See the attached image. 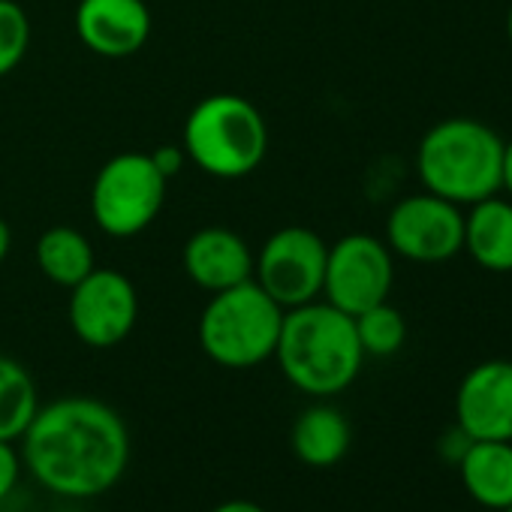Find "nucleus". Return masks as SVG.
Here are the masks:
<instances>
[{"instance_id": "obj_1", "label": "nucleus", "mask_w": 512, "mask_h": 512, "mask_svg": "<svg viewBox=\"0 0 512 512\" xmlns=\"http://www.w3.org/2000/svg\"><path fill=\"white\" fill-rule=\"evenodd\" d=\"M22 461L46 491L91 500L127 473L130 431L106 401L67 395L37 410L22 434Z\"/></svg>"}, {"instance_id": "obj_2", "label": "nucleus", "mask_w": 512, "mask_h": 512, "mask_svg": "<svg viewBox=\"0 0 512 512\" xmlns=\"http://www.w3.org/2000/svg\"><path fill=\"white\" fill-rule=\"evenodd\" d=\"M275 359L290 386L311 398H335L362 371L365 350L350 314L326 299L284 311Z\"/></svg>"}, {"instance_id": "obj_3", "label": "nucleus", "mask_w": 512, "mask_h": 512, "mask_svg": "<svg viewBox=\"0 0 512 512\" xmlns=\"http://www.w3.org/2000/svg\"><path fill=\"white\" fill-rule=\"evenodd\" d=\"M416 172L428 193L473 205L500 193L503 139L476 118L437 121L416 148Z\"/></svg>"}, {"instance_id": "obj_4", "label": "nucleus", "mask_w": 512, "mask_h": 512, "mask_svg": "<svg viewBox=\"0 0 512 512\" xmlns=\"http://www.w3.org/2000/svg\"><path fill=\"white\" fill-rule=\"evenodd\" d=\"M181 148L205 175L235 181L266 160L269 124L250 100L238 94H211L190 109L181 130Z\"/></svg>"}, {"instance_id": "obj_5", "label": "nucleus", "mask_w": 512, "mask_h": 512, "mask_svg": "<svg viewBox=\"0 0 512 512\" xmlns=\"http://www.w3.org/2000/svg\"><path fill=\"white\" fill-rule=\"evenodd\" d=\"M281 323L284 308L250 278L238 287L211 293L196 332L202 353L214 365L247 371L275 359Z\"/></svg>"}, {"instance_id": "obj_6", "label": "nucleus", "mask_w": 512, "mask_h": 512, "mask_svg": "<svg viewBox=\"0 0 512 512\" xmlns=\"http://www.w3.org/2000/svg\"><path fill=\"white\" fill-rule=\"evenodd\" d=\"M166 178L148 154L124 151L112 157L94 178L91 217L112 238H133L145 232L166 199Z\"/></svg>"}, {"instance_id": "obj_7", "label": "nucleus", "mask_w": 512, "mask_h": 512, "mask_svg": "<svg viewBox=\"0 0 512 512\" xmlns=\"http://www.w3.org/2000/svg\"><path fill=\"white\" fill-rule=\"evenodd\" d=\"M329 244L308 226H284L253 253V281L284 311L323 296Z\"/></svg>"}, {"instance_id": "obj_8", "label": "nucleus", "mask_w": 512, "mask_h": 512, "mask_svg": "<svg viewBox=\"0 0 512 512\" xmlns=\"http://www.w3.org/2000/svg\"><path fill=\"white\" fill-rule=\"evenodd\" d=\"M395 263L386 241L368 232L338 238L326 256L323 299L338 311L356 317L380 302H389Z\"/></svg>"}, {"instance_id": "obj_9", "label": "nucleus", "mask_w": 512, "mask_h": 512, "mask_svg": "<svg viewBox=\"0 0 512 512\" xmlns=\"http://www.w3.org/2000/svg\"><path fill=\"white\" fill-rule=\"evenodd\" d=\"M386 244L410 263H446L464 250V211L428 190L404 196L389 211Z\"/></svg>"}, {"instance_id": "obj_10", "label": "nucleus", "mask_w": 512, "mask_h": 512, "mask_svg": "<svg viewBox=\"0 0 512 512\" xmlns=\"http://www.w3.org/2000/svg\"><path fill=\"white\" fill-rule=\"evenodd\" d=\"M70 329L85 347L112 350L124 344L139 320V296L127 275L94 269L70 290Z\"/></svg>"}, {"instance_id": "obj_11", "label": "nucleus", "mask_w": 512, "mask_h": 512, "mask_svg": "<svg viewBox=\"0 0 512 512\" xmlns=\"http://www.w3.org/2000/svg\"><path fill=\"white\" fill-rule=\"evenodd\" d=\"M455 425L470 440H512V362L473 365L455 392Z\"/></svg>"}, {"instance_id": "obj_12", "label": "nucleus", "mask_w": 512, "mask_h": 512, "mask_svg": "<svg viewBox=\"0 0 512 512\" xmlns=\"http://www.w3.org/2000/svg\"><path fill=\"white\" fill-rule=\"evenodd\" d=\"M73 22L82 46L109 61L142 52L151 37V10L145 0H79Z\"/></svg>"}, {"instance_id": "obj_13", "label": "nucleus", "mask_w": 512, "mask_h": 512, "mask_svg": "<svg viewBox=\"0 0 512 512\" xmlns=\"http://www.w3.org/2000/svg\"><path fill=\"white\" fill-rule=\"evenodd\" d=\"M181 266L196 287L220 293L253 278V250L238 232L223 226H205L184 241Z\"/></svg>"}, {"instance_id": "obj_14", "label": "nucleus", "mask_w": 512, "mask_h": 512, "mask_svg": "<svg viewBox=\"0 0 512 512\" xmlns=\"http://www.w3.org/2000/svg\"><path fill=\"white\" fill-rule=\"evenodd\" d=\"M464 250L485 272H512V199L494 193L470 205L464 214Z\"/></svg>"}, {"instance_id": "obj_15", "label": "nucleus", "mask_w": 512, "mask_h": 512, "mask_svg": "<svg viewBox=\"0 0 512 512\" xmlns=\"http://www.w3.org/2000/svg\"><path fill=\"white\" fill-rule=\"evenodd\" d=\"M467 497L485 509L512 503V440H473L458 461Z\"/></svg>"}, {"instance_id": "obj_16", "label": "nucleus", "mask_w": 512, "mask_h": 512, "mask_svg": "<svg viewBox=\"0 0 512 512\" xmlns=\"http://www.w3.org/2000/svg\"><path fill=\"white\" fill-rule=\"evenodd\" d=\"M353 443L350 419L332 407V404H311L305 407L293 428H290V446L293 455L308 467H332L338 464Z\"/></svg>"}, {"instance_id": "obj_17", "label": "nucleus", "mask_w": 512, "mask_h": 512, "mask_svg": "<svg viewBox=\"0 0 512 512\" xmlns=\"http://www.w3.org/2000/svg\"><path fill=\"white\" fill-rule=\"evenodd\" d=\"M37 269L46 281L73 290L97 269L94 244L73 226H52L37 241Z\"/></svg>"}, {"instance_id": "obj_18", "label": "nucleus", "mask_w": 512, "mask_h": 512, "mask_svg": "<svg viewBox=\"0 0 512 512\" xmlns=\"http://www.w3.org/2000/svg\"><path fill=\"white\" fill-rule=\"evenodd\" d=\"M37 410L40 395L28 368L10 356H0V440H22Z\"/></svg>"}, {"instance_id": "obj_19", "label": "nucleus", "mask_w": 512, "mask_h": 512, "mask_svg": "<svg viewBox=\"0 0 512 512\" xmlns=\"http://www.w3.org/2000/svg\"><path fill=\"white\" fill-rule=\"evenodd\" d=\"M353 323H356V335H359L365 356H380V359L395 356L407 341V323H404L401 311L392 308L389 302H380V305L356 314Z\"/></svg>"}, {"instance_id": "obj_20", "label": "nucleus", "mask_w": 512, "mask_h": 512, "mask_svg": "<svg viewBox=\"0 0 512 512\" xmlns=\"http://www.w3.org/2000/svg\"><path fill=\"white\" fill-rule=\"evenodd\" d=\"M31 19L16 0H0V79L10 76L28 55Z\"/></svg>"}, {"instance_id": "obj_21", "label": "nucleus", "mask_w": 512, "mask_h": 512, "mask_svg": "<svg viewBox=\"0 0 512 512\" xmlns=\"http://www.w3.org/2000/svg\"><path fill=\"white\" fill-rule=\"evenodd\" d=\"M22 467H25V461H22V452L16 449V443L0 440V500H7L16 491Z\"/></svg>"}, {"instance_id": "obj_22", "label": "nucleus", "mask_w": 512, "mask_h": 512, "mask_svg": "<svg viewBox=\"0 0 512 512\" xmlns=\"http://www.w3.org/2000/svg\"><path fill=\"white\" fill-rule=\"evenodd\" d=\"M148 157H151V163L157 166V172H160L166 181L175 178V175L184 169V163H187V154H184L181 145H160V148H154Z\"/></svg>"}, {"instance_id": "obj_23", "label": "nucleus", "mask_w": 512, "mask_h": 512, "mask_svg": "<svg viewBox=\"0 0 512 512\" xmlns=\"http://www.w3.org/2000/svg\"><path fill=\"white\" fill-rule=\"evenodd\" d=\"M473 440L455 425L452 431H446L443 437H440V443H437V449H440V458L443 461H452V464H458L461 461V455L467 452V446H470Z\"/></svg>"}, {"instance_id": "obj_24", "label": "nucleus", "mask_w": 512, "mask_h": 512, "mask_svg": "<svg viewBox=\"0 0 512 512\" xmlns=\"http://www.w3.org/2000/svg\"><path fill=\"white\" fill-rule=\"evenodd\" d=\"M211 512H269L266 506H260V503H253V500H241V497H235V500H223L220 506H214Z\"/></svg>"}, {"instance_id": "obj_25", "label": "nucleus", "mask_w": 512, "mask_h": 512, "mask_svg": "<svg viewBox=\"0 0 512 512\" xmlns=\"http://www.w3.org/2000/svg\"><path fill=\"white\" fill-rule=\"evenodd\" d=\"M500 190H506L509 199H512V139L503 142V178H500Z\"/></svg>"}, {"instance_id": "obj_26", "label": "nucleus", "mask_w": 512, "mask_h": 512, "mask_svg": "<svg viewBox=\"0 0 512 512\" xmlns=\"http://www.w3.org/2000/svg\"><path fill=\"white\" fill-rule=\"evenodd\" d=\"M10 247H13V232H10L7 220L0 217V263H4L7 256H10Z\"/></svg>"}, {"instance_id": "obj_27", "label": "nucleus", "mask_w": 512, "mask_h": 512, "mask_svg": "<svg viewBox=\"0 0 512 512\" xmlns=\"http://www.w3.org/2000/svg\"><path fill=\"white\" fill-rule=\"evenodd\" d=\"M506 37H509V46H512V4H509V13H506Z\"/></svg>"}, {"instance_id": "obj_28", "label": "nucleus", "mask_w": 512, "mask_h": 512, "mask_svg": "<svg viewBox=\"0 0 512 512\" xmlns=\"http://www.w3.org/2000/svg\"><path fill=\"white\" fill-rule=\"evenodd\" d=\"M500 512H512V503H509V506H506V509H500Z\"/></svg>"}]
</instances>
